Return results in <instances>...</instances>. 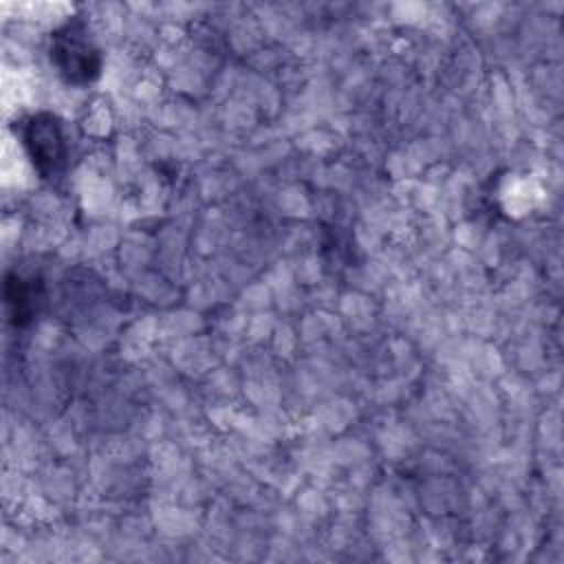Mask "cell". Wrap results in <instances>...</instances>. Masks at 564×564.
I'll return each instance as SVG.
<instances>
[{
    "label": "cell",
    "instance_id": "1",
    "mask_svg": "<svg viewBox=\"0 0 564 564\" xmlns=\"http://www.w3.org/2000/svg\"><path fill=\"white\" fill-rule=\"evenodd\" d=\"M51 62L75 86L90 84L101 70V55L88 33V24L75 15L51 35Z\"/></svg>",
    "mask_w": 564,
    "mask_h": 564
},
{
    "label": "cell",
    "instance_id": "2",
    "mask_svg": "<svg viewBox=\"0 0 564 564\" xmlns=\"http://www.w3.org/2000/svg\"><path fill=\"white\" fill-rule=\"evenodd\" d=\"M24 150L42 176H53L64 165V137L53 115H31L22 121Z\"/></svg>",
    "mask_w": 564,
    "mask_h": 564
}]
</instances>
